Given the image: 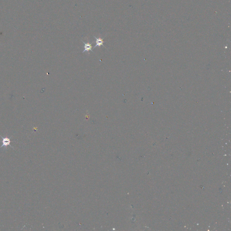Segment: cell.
I'll return each mask as SVG.
<instances>
[{
  "label": "cell",
  "instance_id": "cell-1",
  "mask_svg": "<svg viewBox=\"0 0 231 231\" xmlns=\"http://www.w3.org/2000/svg\"><path fill=\"white\" fill-rule=\"evenodd\" d=\"M0 137H1L2 138V145L1 146L0 148H2V147H5V149H6V147L8 146H10V147H12V149H14V148L11 145V143L12 142V141L11 140V138H8L7 137H3L1 135H0Z\"/></svg>",
  "mask_w": 231,
  "mask_h": 231
},
{
  "label": "cell",
  "instance_id": "cell-2",
  "mask_svg": "<svg viewBox=\"0 0 231 231\" xmlns=\"http://www.w3.org/2000/svg\"><path fill=\"white\" fill-rule=\"evenodd\" d=\"M94 37L95 39V42H96V45L94 47V48H96V47H100V46H103L105 47V46L103 45V43L105 42L103 41V39H104V38H103V39H101V38H97V37H96L95 36H94Z\"/></svg>",
  "mask_w": 231,
  "mask_h": 231
},
{
  "label": "cell",
  "instance_id": "cell-3",
  "mask_svg": "<svg viewBox=\"0 0 231 231\" xmlns=\"http://www.w3.org/2000/svg\"><path fill=\"white\" fill-rule=\"evenodd\" d=\"M82 42L83 43H84V51L83 52V53H84V52L86 51L89 52V51H91L92 52H94L93 50H92V46L91 44L89 43H84V41H82Z\"/></svg>",
  "mask_w": 231,
  "mask_h": 231
}]
</instances>
